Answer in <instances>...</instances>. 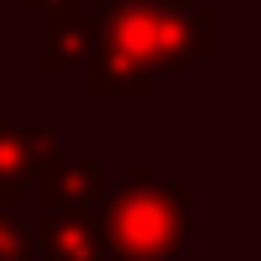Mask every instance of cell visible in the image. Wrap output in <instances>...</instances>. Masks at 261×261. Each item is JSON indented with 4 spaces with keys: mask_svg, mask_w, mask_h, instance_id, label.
Returning <instances> with one entry per match:
<instances>
[{
    "mask_svg": "<svg viewBox=\"0 0 261 261\" xmlns=\"http://www.w3.org/2000/svg\"><path fill=\"white\" fill-rule=\"evenodd\" d=\"M97 237L107 261H179L198 242L194 184H150V165L136 160L130 179L97 203Z\"/></svg>",
    "mask_w": 261,
    "mask_h": 261,
    "instance_id": "1",
    "label": "cell"
},
{
    "mask_svg": "<svg viewBox=\"0 0 261 261\" xmlns=\"http://www.w3.org/2000/svg\"><path fill=\"white\" fill-rule=\"evenodd\" d=\"M58 160V121L0 116V213L19 208V184H39Z\"/></svg>",
    "mask_w": 261,
    "mask_h": 261,
    "instance_id": "2",
    "label": "cell"
},
{
    "mask_svg": "<svg viewBox=\"0 0 261 261\" xmlns=\"http://www.w3.org/2000/svg\"><path fill=\"white\" fill-rule=\"evenodd\" d=\"M29 252H39V261H107L97 213H39Z\"/></svg>",
    "mask_w": 261,
    "mask_h": 261,
    "instance_id": "3",
    "label": "cell"
},
{
    "mask_svg": "<svg viewBox=\"0 0 261 261\" xmlns=\"http://www.w3.org/2000/svg\"><path fill=\"white\" fill-rule=\"evenodd\" d=\"M107 184L92 160H54L39 179V203L44 213H97Z\"/></svg>",
    "mask_w": 261,
    "mask_h": 261,
    "instance_id": "4",
    "label": "cell"
},
{
    "mask_svg": "<svg viewBox=\"0 0 261 261\" xmlns=\"http://www.w3.org/2000/svg\"><path fill=\"white\" fill-rule=\"evenodd\" d=\"M92 44H97V19L87 10H73L68 19L44 29V48H39V73L44 77H58L68 68H87L92 58Z\"/></svg>",
    "mask_w": 261,
    "mask_h": 261,
    "instance_id": "5",
    "label": "cell"
},
{
    "mask_svg": "<svg viewBox=\"0 0 261 261\" xmlns=\"http://www.w3.org/2000/svg\"><path fill=\"white\" fill-rule=\"evenodd\" d=\"M0 261H34L29 252V232L15 213H0Z\"/></svg>",
    "mask_w": 261,
    "mask_h": 261,
    "instance_id": "6",
    "label": "cell"
},
{
    "mask_svg": "<svg viewBox=\"0 0 261 261\" xmlns=\"http://www.w3.org/2000/svg\"><path fill=\"white\" fill-rule=\"evenodd\" d=\"M15 5H19V10H39L44 0H15Z\"/></svg>",
    "mask_w": 261,
    "mask_h": 261,
    "instance_id": "7",
    "label": "cell"
}]
</instances>
